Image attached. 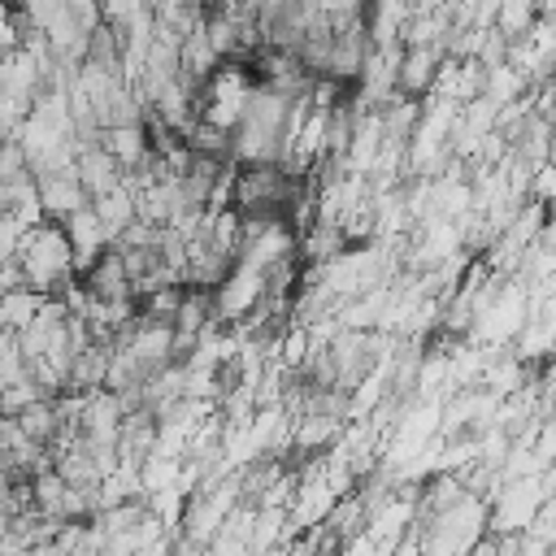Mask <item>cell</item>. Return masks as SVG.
I'll use <instances>...</instances> for the list:
<instances>
[{
    "label": "cell",
    "mask_w": 556,
    "mask_h": 556,
    "mask_svg": "<svg viewBox=\"0 0 556 556\" xmlns=\"http://www.w3.org/2000/svg\"><path fill=\"white\" fill-rule=\"evenodd\" d=\"M17 265H22V278L30 291L56 300L65 287L78 282V269H74V252H70V239H65V226L61 222H39L22 235L17 243Z\"/></svg>",
    "instance_id": "1"
},
{
    "label": "cell",
    "mask_w": 556,
    "mask_h": 556,
    "mask_svg": "<svg viewBox=\"0 0 556 556\" xmlns=\"http://www.w3.org/2000/svg\"><path fill=\"white\" fill-rule=\"evenodd\" d=\"M543 482L539 478H517V482H500L491 491V504H486V530L491 534H521L530 530L534 513L543 508Z\"/></svg>",
    "instance_id": "2"
},
{
    "label": "cell",
    "mask_w": 556,
    "mask_h": 556,
    "mask_svg": "<svg viewBox=\"0 0 556 556\" xmlns=\"http://www.w3.org/2000/svg\"><path fill=\"white\" fill-rule=\"evenodd\" d=\"M35 187H39L43 222H65V217H74L78 208L91 204V195H87V187L78 182L74 165H70V169H56V174H39Z\"/></svg>",
    "instance_id": "3"
},
{
    "label": "cell",
    "mask_w": 556,
    "mask_h": 556,
    "mask_svg": "<svg viewBox=\"0 0 556 556\" xmlns=\"http://www.w3.org/2000/svg\"><path fill=\"white\" fill-rule=\"evenodd\" d=\"M78 282H83V291L91 295V300H126L130 295V278H126V261H122V252L109 243L83 274H78Z\"/></svg>",
    "instance_id": "4"
},
{
    "label": "cell",
    "mask_w": 556,
    "mask_h": 556,
    "mask_svg": "<svg viewBox=\"0 0 556 556\" xmlns=\"http://www.w3.org/2000/svg\"><path fill=\"white\" fill-rule=\"evenodd\" d=\"M447 61L443 48H404L400 56V74H395V91L408 100H426V91L434 87L439 65Z\"/></svg>",
    "instance_id": "5"
},
{
    "label": "cell",
    "mask_w": 556,
    "mask_h": 556,
    "mask_svg": "<svg viewBox=\"0 0 556 556\" xmlns=\"http://www.w3.org/2000/svg\"><path fill=\"white\" fill-rule=\"evenodd\" d=\"M65 226V239H70V252H74V269L83 274L104 248H109V230H104V222L96 217V208L87 204V208H78L74 217H65L61 222Z\"/></svg>",
    "instance_id": "6"
},
{
    "label": "cell",
    "mask_w": 556,
    "mask_h": 556,
    "mask_svg": "<svg viewBox=\"0 0 556 556\" xmlns=\"http://www.w3.org/2000/svg\"><path fill=\"white\" fill-rule=\"evenodd\" d=\"M74 174H78V182L87 187L91 200H96V195H109L113 187H122V165L104 152V143L78 148V156H74Z\"/></svg>",
    "instance_id": "7"
},
{
    "label": "cell",
    "mask_w": 556,
    "mask_h": 556,
    "mask_svg": "<svg viewBox=\"0 0 556 556\" xmlns=\"http://www.w3.org/2000/svg\"><path fill=\"white\" fill-rule=\"evenodd\" d=\"M91 208H96V217L104 222V230H109V243L130 226V222H139V195L122 182V187H113L109 195H96L91 200Z\"/></svg>",
    "instance_id": "8"
},
{
    "label": "cell",
    "mask_w": 556,
    "mask_h": 556,
    "mask_svg": "<svg viewBox=\"0 0 556 556\" xmlns=\"http://www.w3.org/2000/svg\"><path fill=\"white\" fill-rule=\"evenodd\" d=\"M13 421H17V430H22L30 443H39V447H52V443L61 439V426H65V417H61V404H56V400H39V404L22 408Z\"/></svg>",
    "instance_id": "9"
},
{
    "label": "cell",
    "mask_w": 556,
    "mask_h": 556,
    "mask_svg": "<svg viewBox=\"0 0 556 556\" xmlns=\"http://www.w3.org/2000/svg\"><path fill=\"white\" fill-rule=\"evenodd\" d=\"M222 65V56L213 52V43H208V30H204V22L178 43V74H187V78H195V83H204L213 70Z\"/></svg>",
    "instance_id": "10"
},
{
    "label": "cell",
    "mask_w": 556,
    "mask_h": 556,
    "mask_svg": "<svg viewBox=\"0 0 556 556\" xmlns=\"http://www.w3.org/2000/svg\"><path fill=\"white\" fill-rule=\"evenodd\" d=\"M104 152L122 165V174H130V169H139L152 152H148V135H143V126H113V130H104Z\"/></svg>",
    "instance_id": "11"
},
{
    "label": "cell",
    "mask_w": 556,
    "mask_h": 556,
    "mask_svg": "<svg viewBox=\"0 0 556 556\" xmlns=\"http://www.w3.org/2000/svg\"><path fill=\"white\" fill-rule=\"evenodd\" d=\"M83 65H96V70H109V74H122V35L117 26L100 22L91 35H87V56Z\"/></svg>",
    "instance_id": "12"
},
{
    "label": "cell",
    "mask_w": 556,
    "mask_h": 556,
    "mask_svg": "<svg viewBox=\"0 0 556 556\" xmlns=\"http://www.w3.org/2000/svg\"><path fill=\"white\" fill-rule=\"evenodd\" d=\"M526 91H530V83H526V74H521L517 65H508V61H504V65H491V70H486L482 96H486L495 109H500V104H513V100H521Z\"/></svg>",
    "instance_id": "13"
},
{
    "label": "cell",
    "mask_w": 556,
    "mask_h": 556,
    "mask_svg": "<svg viewBox=\"0 0 556 556\" xmlns=\"http://www.w3.org/2000/svg\"><path fill=\"white\" fill-rule=\"evenodd\" d=\"M43 300L48 295H39V291H30V287H17V291H4L0 295V321H4V330H26L30 321H35V313L43 308Z\"/></svg>",
    "instance_id": "14"
},
{
    "label": "cell",
    "mask_w": 556,
    "mask_h": 556,
    "mask_svg": "<svg viewBox=\"0 0 556 556\" xmlns=\"http://www.w3.org/2000/svg\"><path fill=\"white\" fill-rule=\"evenodd\" d=\"M534 22H539V0H500L491 30H500V35L513 43V39H521Z\"/></svg>",
    "instance_id": "15"
},
{
    "label": "cell",
    "mask_w": 556,
    "mask_h": 556,
    "mask_svg": "<svg viewBox=\"0 0 556 556\" xmlns=\"http://www.w3.org/2000/svg\"><path fill=\"white\" fill-rule=\"evenodd\" d=\"M0 395H4V417H17L22 408H30V404L48 400V395H43V391H39L35 382H17V387H4Z\"/></svg>",
    "instance_id": "16"
},
{
    "label": "cell",
    "mask_w": 556,
    "mask_h": 556,
    "mask_svg": "<svg viewBox=\"0 0 556 556\" xmlns=\"http://www.w3.org/2000/svg\"><path fill=\"white\" fill-rule=\"evenodd\" d=\"M526 200H534V204H543V208H552L556 204V169L543 161L539 169H534V178H530V191H526Z\"/></svg>",
    "instance_id": "17"
},
{
    "label": "cell",
    "mask_w": 556,
    "mask_h": 556,
    "mask_svg": "<svg viewBox=\"0 0 556 556\" xmlns=\"http://www.w3.org/2000/svg\"><path fill=\"white\" fill-rule=\"evenodd\" d=\"M65 13H70V17H74V26H78V30H87V35L104 22L100 0H65Z\"/></svg>",
    "instance_id": "18"
},
{
    "label": "cell",
    "mask_w": 556,
    "mask_h": 556,
    "mask_svg": "<svg viewBox=\"0 0 556 556\" xmlns=\"http://www.w3.org/2000/svg\"><path fill=\"white\" fill-rule=\"evenodd\" d=\"M22 235H26V230H22L13 217H4V213H0V265L17 256V243H22Z\"/></svg>",
    "instance_id": "19"
},
{
    "label": "cell",
    "mask_w": 556,
    "mask_h": 556,
    "mask_svg": "<svg viewBox=\"0 0 556 556\" xmlns=\"http://www.w3.org/2000/svg\"><path fill=\"white\" fill-rule=\"evenodd\" d=\"M0 417H4V395H0Z\"/></svg>",
    "instance_id": "20"
}]
</instances>
